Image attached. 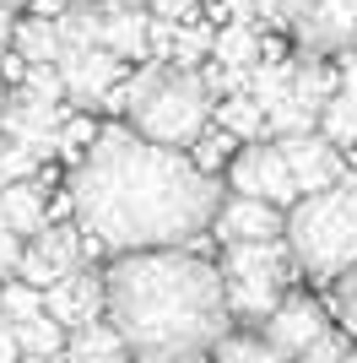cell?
Instances as JSON below:
<instances>
[{"label": "cell", "instance_id": "1", "mask_svg": "<svg viewBox=\"0 0 357 363\" xmlns=\"http://www.w3.org/2000/svg\"><path fill=\"white\" fill-rule=\"evenodd\" d=\"M222 206L217 174L195 163L184 147L135 136L130 125L98 130L71 174V212L92 244L114 255L168 250L206 233Z\"/></svg>", "mask_w": 357, "mask_h": 363}, {"label": "cell", "instance_id": "2", "mask_svg": "<svg viewBox=\"0 0 357 363\" xmlns=\"http://www.w3.org/2000/svg\"><path fill=\"white\" fill-rule=\"evenodd\" d=\"M108 325L135 363H200L233 325L222 272L184 244L130 250L103 272Z\"/></svg>", "mask_w": 357, "mask_h": 363}, {"label": "cell", "instance_id": "3", "mask_svg": "<svg viewBox=\"0 0 357 363\" xmlns=\"http://www.w3.org/2000/svg\"><path fill=\"white\" fill-rule=\"evenodd\" d=\"M108 108L125 114V125L135 136L190 152L200 141V130L211 125V87H206V76L190 71V65L152 60L108 92Z\"/></svg>", "mask_w": 357, "mask_h": 363}, {"label": "cell", "instance_id": "4", "mask_svg": "<svg viewBox=\"0 0 357 363\" xmlns=\"http://www.w3.org/2000/svg\"><path fill=\"white\" fill-rule=\"evenodd\" d=\"M287 250L298 272L314 282H336L357 266V168H346L336 184L298 196L287 206Z\"/></svg>", "mask_w": 357, "mask_h": 363}, {"label": "cell", "instance_id": "5", "mask_svg": "<svg viewBox=\"0 0 357 363\" xmlns=\"http://www.w3.org/2000/svg\"><path fill=\"white\" fill-rule=\"evenodd\" d=\"M222 293L233 320H266L293 288L298 260L287 250V239H260V244H227L222 255Z\"/></svg>", "mask_w": 357, "mask_h": 363}, {"label": "cell", "instance_id": "6", "mask_svg": "<svg viewBox=\"0 0 357 363\" xmlns=\"http://www.w3.org/2000/svg\"><path fill=\"white\" fill-rule=\"evenodd\" d=\"M287 28L309 60H341L357 49V0H293Z\"/></svg>", "mask_w": 357, "mask_h": 363}, {"label": "cell", "instance_id": "7", "mask_svg": "<svg viewBox=\"0 0 357 363\" xmlns=\"http://www.w3.org/2000/svg\"><path fill=\"white\" fill-rule=\"evenodd\" d=\"M330 92H336V76L325 71V60H303L293 65V76H287V92L276 98V104L266 108V125L271 136H298V130H319V114H325Z\"/></svg>", "mask_w": 357, "mask_h": 363}, {"label": "cell", "instance_id": "8", "mask_svg": "<svg viewBox=\"0 0 357 363\" xmlns=\"http://www.w3.org/2000/svg\"><path fill=\"white\" fill-rule=\"evenodd\" d=\"M227 184H233V196H254V201H271V206H293L298 201V179L276 141L238 147L233 163H227Z\"/></svg>", "mask_w": 357, "mask_h": 363}, {"label": "cell", "instance_id": "9", "mask_svg": "<svg viewBox=\"0 0 357 363\" xmlns=\"http://www.w3.org/2000/svg\"><path fill=\"white\" fill-rule=\"evenodd\" d=\"M81 255H87V244H81V223H76V228L71 223H49V228H38V233L28 239L16 277L33 282V288H55L65 272L81 266Z\"/></svg>", "mask_w": 357, "mask_h": 363}, {"label": "cell", "instance_id": "10", "mask_svg": "<svg viewBox=\"0 0 357 363\" xmlns=\"http://www.w3.org/2000/svg\"><path fill=\"white\" fill-rule=\"evenodd\" d=\"M260 325H266V342H271V352H276V358H303V352L314 347V342H319V336L330 331V320H325V309H319V303L314 298H303V293H287L282 303H276V309H271L266 320H260Z\"/></svg>", "mask_w": 357, "mask_h": 363}, {"label": "cell", "instance_id": "11", "mask_svg": "<svg viewBox=\"0 0 357 363\" xmlns=\"http://www.w3.org/2000/svg\"><path fill=\"white\" fill-rule=\"evenodd\" d=\"M60 76H65V92L81 108H98L125 82V65H119L114 49H65L60 55Z\"/></svg>", "mask_w": 357, "mask_h": 363}, {"label": "cell", "instance_id": "12", "mask_svg": "<svg viewBox=\"0 0 357 363\" xmlns=\"http://www.w3.org/2000/svg\"><path fill=\"white\" fill-rule=\"evenodd\" d=\"M287 157V168H293L298 179V196H314V190H325V184H336L346 174L341 152H336V141L319 136V130H298V136H282L276 141Z\"/></svg>", "mask_w": 357, "mask_h": 363}, {"label": "cell", "instance_id": "13", "mask_svg": "<svg viewBox=\"0 0 357 363\" xmlns=\"http://www.w3.org/2000/svg\"><path fill=\"white\" fill-rule=\"evenodd\" d=\"M44 309L60 320V325H65V331H76V325H92V320H103V315H108L103 277L87 272V266L65 272L55 288H44Z\"/></svg>", "mask_w": 357, "mask_h": 363}, {"label": "cell", "instance_id": "14", "mask_svg": "<svg viewBox=\"0 0 357 363\" xmlns=\"http://www.w3.org/2000/svg\"><path fill=\"white\" fill-rule=\"evenodd\" d=\"M211 228H217V239H222V244L282 239V233H287V206H271V201H254V196H222Z\"/></svg>", "mask_w": 357, "mask_h": 363}, {"label": "cell", "instance_id": "15", "mask_svg": "<svg viewBox=\"0 0 357 363\" xmlns=\"http://www.w3.org/2000/svg\"><path fill=\"white\" fill-rule=\"evenodd\" d=\"M65 363H130V347H125V336L103 320H92V325H76L65 336Z\"/></svg>", "mask_w": 357, "mask_h": 363}, {"label": "cell", "instance_id": "16", "mask_svg": "<svg viewBox=\"0 0 357 363\" xmlns=\"http://www.w3.org/2000/svg\"><path fill=\"white\" fill-rule=\"evenodd\" d=\"M0 212H6V223L22 233V239H33L38 228H49V201H44V184L38 179H16L0 190Z\"/></svg>", "mask_w": 357, "mask_h": 363}, {"label": "cell", "instance_id": "17", "mask_svg": "<svg viewBox=\"0 0 357 363\" xmlns=\"http://www.w3.org/2000/svg\"><path fill=\"white\" fill-rule=\"evenodd\" d=\"M11 49L28 65H60V55H65V33H60L55 16H33V22H16Z\"/></svg>", "mask_w": 357, "mask_h": 363}, {"label": "cell", "instance_id": "18", "mask_svg": "<svg viewBox=\"0 0 357 363\" xmlns=\"http://www.w3.org/2000/svg\"><path fill=\"white\" fill-rule=\"evenodd\" d=\"M217 125H222L233 141H266L271 136V125H266V108L254 104L249 92H233L222 108H217Z\"/></svg>", "mask_w": 357, "mask_h": 363}, {"label": "cell", "instance_id": "19", "mask_svg": "<svg viewBox=\"0 0 357 363\" xmlns=\"http://www.w3.org/2000/svg\"><path fill=\"white\" fill-rule=\"evenodd\" d=\"M211 60H222V65H260V33H254L249 16H233V22L217 33Z\"/></svg>", "mask_w": 357, "mask_h": 363}, {"label": "cell", "instance_id": "20", "mask_svg": "<svg viewBox=\"0 0 357 363\" xmlns=\"http://www.w3.org/2000/svg\"><path fill=\"white\" fill-rule=\"evenodd\" d=\"M65 325H60L55 315H33V320H16V342H22V352H38V358H55V352H65Z\"/></svg>", "mask_w": 357, "mask_h": 363}, {"label": "cell", "instance_id": "21", "mask_svg": "<svg viewBox=\"0 0 357 363\" xmlns=\"http://www.w3.org/2000/svg\"><path fill=\"white\" fill-rule=\"evenodd\" d=\"M319 136H330L336 147H357V98L352 92H330L325 114H319Z\"/></svg>", "mask_w": 357, "mask_h": 363}, {"label": "cell", "instance_id": "22", "mask_svg": "<svg viewBox=\"0 0 357 363\" xmlns=\"http://www.w3.org/2000/svg\"><path fill=\"white\" fill-rule=\"evenodd\" d=\"M38 163H44V152H33L28 141H11V136H0V190L16 179H33L38 174Z\"/></svg>", "mask_w": 357, "mask_h": 363}, {"label": "cell", "instance_id": "23", "mask_svg": "<svg viewBox=\"0 0 357 363\" xmlns=\"http://www.w3.org/2000/svg\"><path fill=\"white\" fill-rule=\"evenodd\" d=\"M211 352H217V363H282L276 352H271L266 336H233V331H227Z\"/></svg>", "mask_w": 357, "mask_h": 363}, {"label": "cell", "instance_id": "24", "mask_svg": "<svg viewBox=\"0 0 357 363\" xmlns=\"http://www.w3.org/2000/svg\"><path fill=\"white\" fill-rule=\"evenodd\" d=\"M0 315L6 320H33V315H44V288H33V282H6L0 288Z\"/></svg>", "mask_w": 357, "mask_h": 363}, {"label": "cell", "instance_id": "25", "mask_svg": "<svg viewBox=\"0 0 357 363\" xmlns=\"http://www.w3.org/2000/svg\"><path fill=\"white\" fill-rule=\"evenodd\" d=\"M211 44H217V33H211V28L184 22V28H178V38H174V65H190V71H195V60H200V55H211Z\"/></svg>", "mask_w": 357, "mask_h": 363}, {"label": "cell", "instance_id": "26", "mask_svg": "<svg viewBox=\"0 0 357 363\" xmlns=\"http://www.w3.org/2000/svg\"><path fill=\"white\" fill-rule=\"evenodd\" d=\"M206 87H211V98H217V92H227V98H233V92H249V76H254V65H206Z\"/></svg>", "mask_w": 357, "mask_h": 363}, {"label": "cell", "instance_id": "27", "mask_svg": "<svg viewBox=\"0 0 357 363\" xmlns=\"http://www.w3.org/2000/svg\"><path fill=\"white\" fill-rule=\"evenodd\" d=\"M92 141H98V130H92L87 120H71V114H65V125H60V136H55V152H65L71 163H81V152H87Z\"/></svg>", "mask_w": 357, "mask_h": 363}, {"label": "cell", "instance_id": "28", "mask_svg": "<svg viewBox=\"0 0 357 363\" xmlns=\"http://www.w3.org/2000/svg\"><path fill=\"white\" fill-rule=\"evenodd\" d=\"M336 320H341V331L357 336V266L336 277Z\"/></svg>", "mask_w": 357, "mask_h": 363}, {"label": "cell", "instance_id": "29", "mask_svg": "<svg viewBox=\"0 0 357 363\" xmlns=\"http://www.w3.org/2000/svg\"><path fill=\"white\" fill-rule=\"evenodd\" d=\"M293 16V0H249V22H271V28H287Z\"/></svg>", "mask_w": 357, "mask_h": 363}, {"label": "cell", "instance_id": "30", "mask_svg": "<svg viewBox=\"0 0 357 363\" xmlns=\"http://www.w3.org/2000/svg\"><path fill=\"white\" fill-rule=\"evenodd\" d=\"M195 6H200V0H147V11H152V16L178 22V28H184V22H195Z\"/></svg>", "mask_w": 357, "mask_h": 363}, {"label": "cell", "instance_id": "31", "mask_svg": "<svg viewBox=\"0 0 357 363\" xmlns=\"http://www.w3.org/2000/svg\"><path fill=\"white\" fill-rule=\"evenodd\" d=\"M346 358V347H341V336H319V342H314V347L309 352H303V358H298V363H341Z\"/></svg>", "mask_w": 357, "mask_h": 363}, {"label": "cell", "instance_id": "32", "mask_svg": "<svg viewBox=\"0 0 357 363\" xmlns=\"http://www.w3.org/2000/svg\"><path fill=\"white\" fill-rule=\"evenodd\" d=\"M22 358V342H16V320L0 315V363H16Z\"/></svg>", "mask_w": 357, "mask_h": 363}, {"label": "cell", "instance_id": "33", "mask_svg": "<svg viewBox=\"0 0 357 363\" xmlns=\"http://www.w3.org/2000/svg\"><path fill=\"white\" fill-rule=\"evenodd\" d=\"M341 92H352V98H357V49H352V55H341Z\"/></svg>", "mask_w": 357, "mask_h": 363}, {"label": "cell", "instance_id": "34", "mask_svg": "<svg viewBox=\"0 0 357 363\" xmlns=\"http://www.w3.org/2000/svg\"><path fill=\"white\" fill-rule=\"evenodd\" d=\"M211 6L227 11V22H233V16H249V0H211Z\"/></svg>", "mask_w": 357, "mask_h": 363}, {"label": "cell", "instance_id": "35", "mask_svg": "<svg viewBox=\"0 0 357 363\" xmlns=\"http://www.w3.org/2000/svg\"><path fill=\"white\" fill-rule=\"evenodd\" d=\"M16 363H65V358H60V352H55V358H38V352H22Z\"/></svg>", "mask_w": 357, "mask_h": 363}, {"label": "cell", "instance_id": "36", "mask_svg": "<svg viewBox=\"0 0 357 363\" xmlns=\"http://www.w3.org/2000/svg\"><path fill=\"white\" fill-rule=\"evenodd\" d=\"M6 98H11V92H6V76H0V120H6Z\"/></svg>", "mask_w": 357, "mask_h": 363}, {"label": "cell", "instance_id": "37", "mask_svg": "<svg viewBox=\"0 0 357 363\" xmlns=\"http://www.w3.org/2000/svg\"><path fill=\"white\" fill-rule=\"evenodd\" d=\"M16 6H28V0H0V11H16Z\"/></svg>", "mask_w": 357, "mask_h": 363}, {"label": "cell", "instance_id": "38", "mask_svg": "<svg viewBox=\"0 0 357 363\" xmlns=\"http://www.w3.org/2000/svg\"><path fill=\"white\" fill-rule=\"evenodd\" d=\"M346 363H357V352H346Z\"/></svg>", "mask_w": 357, "mask_h": 363}, {"label": "cell", "instance_id": "39", "mask_svg": "<svg viewBox=\"0 0 357 363\" xmlns=\"http://www.w3.org/2000/svg\"><path fill=\"white\" fill-rule=\"evenodd\" d=\"M287 363H298V358H287Z\"/></svg>", "mask_w": 357, "mask_h": 363}, {"label": "cell", "instance_id": "40", "mask_svg": "<svg viewBox=\"0 0 357 363\" xmlns=\"http://www.w3.org/2000/svg\"><path fill=\"white\" fill-rule=\"evenodd\" d=\"M0 288H6V282H0Z\"/></svg>", "mask_w": 357, "mask_h": 363}]
</instances>
